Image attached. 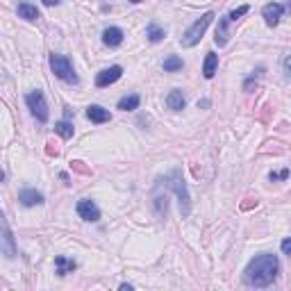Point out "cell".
Listing matches in <instances>:
<instances>
[{
	"label": "cell",
	"instance_id": "277c9868",
	"mask_svg": "<svg viewBox=\"0 0 291 291\" xmlns=\"http://www.w3.org/2000/svg\"><path fill=\"white\" fill-rule=\"evenodd\" d=\"M0 252L9 259L16 257V241H14L11 228H9V223H7L2 209H0Z\"/></svg>",
	"mask_w": 291,
	"mask_h": 291
},
{
	"label": "cell",
	"instance_id": "7402d4cb",
	"mask_svg": "<svg viewBox=\"0 0 291 291\" xmlns=\"http://www.w3.org/2000/svg\"><path fill=\"white\" fill-rule=\"evenodd\" d=\"M248 9H250L248 5H241V7H237V9H232L230 11V16H228V21H239L243 14H248Z\"/></svg>",
	"mask_w": 291,
	"mask_h": 291
},
{
	"label": "cell",
	"instance_id": "484cf974",
	"mask_svg": "<svg viewBox=\"0 0 291 291\" xmlns=\"http://www.w3.org/2000/svg\"><path fill=\"white\" fill-rule=\"evenodd\" d=\"M2 180H5V173H2V171H0V182H2Z\"/></svg>",
	"mask_w": 291,
	"mask_h": 291
},
{
	"label": "cell",
	"instance_id": "2e32d148",
	"mask_svg": "<svg viewBox=\"0 0 291 291\" xmlns=\"http://www.w3.org/2000/svg\"><path fill=\"white\" fill-rule=\"evenodd\" d=\"M216 68H218V55H214V52H207V57H205V64H202V75L207 80H212L214 75H216Z\"/></svg>",
	"mask_w": 291,
	"mask_h": 291
},
{
	"label": "cell",
	"instance_id": "52a82bcc",
	"mask_svg": "<svg viewBox=\"0 0 291 291\" xmlns=\"http://www.w3.org/2000/svg\"><path fill=\"white\" fill-rule=\"evenodd\" d=\"M78 214H80V218L89 221V223H96V221H100V209L96 207L94 200H89V198H84V200L78 202Z\"/></svg>",
	"mask_w": 291,
	"mask_h": 291
},
{
	"label": "cell",
	"instance_id": "3957f363",
	"mask_svg": "<svg viewBox=\"0 0 291 291\" xmlns=\"http://www.w3.org/2000/svg\"><path fill=\"white\" fill-rule=\"evenodd\" d=\"M50 68L59 80H64V82H68V84H78V75H75L71 62H68L64 55H55V52H52L50 55Z\"/></svg>",
	"mask_w": 291,
	"mask_h": 291
},
{
	"label": "cell",
	"instance_id": "44dd1931",
	"mask_svg": "<svg viewBox=\"0 0 291 291\" xmlns=\"http://www.w3.org/2000/svg\"><path fill=\"white\" fill-rule=\"evenodd\" d=\"M146 34H148V39H150L152 44H159V41L166 37V32H164L159 25H148V32H146Z\"/></svg>",
	"mask_w": 291,
	"mask_h": 291
},
{
	"label": "cell",
	"instance_id": "ba28073f",
	"mask_svg": "<svg viewBox=\"0 0 291 291\" xmlns=\"http://www.w3.org/2000/svg\"><path fill=\"white\" fill-rule=\"evenodd\" d=\"M123 75V68L121 66H109L105 68V71L98 73V78H96V87H109V84H114L118 78Z\"/></svg>",
	"mask_w": 291,
	"mask_h": 291
},
{
	"label": "cell",
	"instance_id": "d4e9b609",
	"mask_svg": "<svg viewBox=\"0 0 291 291\" xmlns=\"http://www.w3.org/2000/svg\"><path fill=\"white\" fill-rule=\"evenodd\" d=\"M278 178H280V180H287V178H289V171H287V168H285V171H280V173H278Z\"/></svg>",
	"mask_w": 291,
	"mask_h": 291
},
{
	"label": "cell",
	"instance_id": "cb8c5ba5",
	"mask_svg": "<svg viewBox=\"0 0 291 291\" xmlns=\"http://www.w3.org/2000/svg\"><path fill=\"white\" fill-rule=\"evenodd\" d=\"M46 7H55V5H59V0H41Z\"/></svg>",
	"mask_w": 291,
	"mask_h": 291
},
{
	"label": "cell",
	"instance_id": "30bf717a",
	"mask_svg": "<svg viewBox=\"0 0 291 291\" xmlns=\"http://www.w3.org/2000/svg\"><path fill=\"white\" fill-rule=\"evenodd\" d=\"M102 44L109 46V48H116V46L123 44V30L121 28H107L102 32Z\"/></svg>",
	"mask_w": 291,
	"mask_h": 291
},
{
	"label": "cell",
	"instance_id": "ffe728a7",
	"mask_svg": "<svg viewBox=\"0 0 291 291\" xmlns=\"http://www.w3.org/2000/svg\"><path fill=\"white\" fill-rule=\"evenodd\" d=\"M55 132L62 139H71L73 137V125L68 123V121H59V123H55Z\"/></svg>",
	"mask_w": 291,
	"mask_h": 291
},
{
	"label": "cell",
	"instance_id": "e0dca14e",
	"mask_svg": "<svg viewBox=\"0 0 291 291\" xmlns=\"http://www.w3.org/2000/svg\"><path fill=\"white\" fill-rule=\"evenodd\" d=\"M139 102H141V98L137 94L123 96V98L118 100V109H121V112H132V109H137V107H139Z\"/></svg>",
	"mask_w": 291,
	"mask_h": 291
},
{
	"label": "cell",
	"instance_id": "5b68a950",
	"mask_svg": "<svg viewBox=\"0 0 291 291\" xmlns=\"http://www.w3.org/2000/svg\"><path fill=\"white\" fill-rule=\"evenodd\" d=\"M171 189L178 194V198H180V212H182V216H189V209H191V205H189V191H187V185H185V180H182V175H180V171H173L171 173Z\"/></svg>",
	"mask_w": 291,
	"mask_h": 291
},
{
	"label": "cell",
	"instance_id": "4fadbf2b",
	"mask_svg": "<svg viewBox=\"0 0 291 291\" xmlns=\"http://www.w3.org/2000/svg\"><path fill=\"white\" fill-rule=\"evenodd\" d=\"M55 269H57V275H68L73 271L78 269V264L73 262V259L64 257V255H57L55 257Z\"/></svg>",
	"mask_w": 291,
	"mask_h": 291
},
{
	"label": "cell",
	"instance_id": "ac0fdd59",
	"mask_svg": "<svg viewBox=\"0 0 291 291\" xmlns=\"http://www.w3.org/2000/svg\"><path fill=\"white\" fill-rule=\"evenodd\" d=\"M182 66H185V62H182V57L178 55H171L164 59V71L166 73H175V71H182Z\"/></svg>",
	"mask_w": 291,
	"mask_h": 291
},
{
	"label": "cell",
	"instance_id": "4316f807",
	"mask_svg": "<svg viewBox=\"0 0 291 291\" xmlns=\"http://www.w3.org/2000/svg\"><path fill=\"white\" fill-rule=\"evenodd\" d=\"M130 2H135V5H137V2H141V0H130Z\"/></svg>",
	"mask_w": 291,
	"mask_h": 291
},
{
	"label": "cell",
	"instance_id": "7c38bea8",
	"mask_svg": "<svg viewBox=\"0 0 291 291\" xmlns=\"http://www.w3.org/2000/svg\"><path fill=\"white\" fill-rule=\"evenodd\" d=\"M87 118H89L91 123H107L109 121V112H107L105 107H100V105H91L89 109H87Z\"/></svg>",
	"mask_w": 291,
	"mask_h": 291
},
{
	"label": "cell",
	"instance_id": "603a6c76",
	"mask_svg": "<svg viewBox=\"0 0 291 291\" xmlns=\"http://www.w3.org/2000/svg\"><path fill=\"white\" fill-rule=\"evenodd\" d=\"M282 252H285V255H291V239L282 241Z\"/></svg>",
	"mask_w": 291,
	"mask_h": 291
},
{
	"label": "cell",
	"instance_id": "7a4b0ae2",
	"mask_svg": "<svg viewBox=\"0 0 291 291\" xmlns=\"http://www.w3.org/2000/svg\"><path fill=\"white\" fill-rule=\"evenodd\" d=\"M214 21V14L212 11H207V14H202L200 18H198L194 25H191L189 30H187L185 34H182V39H180V44L185 46V48H194V46L198 44V41L202 39V34H205V30L209 28V23Z\"/></svg>",
	"mask_w": 291,
	"mask_h": 291
},
{
	"label": "cell",
	"instance_id": "8992f818",
	"mask_svg": "<svg viewBox=\"0 0 291 291\" xmlns=\"http://www.w3.org/2000/svg\"><path fill=\"white\" fill-rule=\"evenodd\" d=\"M28 107L30 112H32V116L37 118V121H48V105H46V98L41 91H32V94H28Z\"/></svg>",
	"mask_w": 291,
	"mask_h": 291
},
{
	"label": "cell",
	"instance_id": "9a60e30c",
	"mask_svg": "<svg viewBox=\"0 0 291 291\" xmlns=\"http://www.w3.org/2000/svg\"><path fill=\"white\" fill-rule=\"evenodd\" d=\"M166 105H168V109H173V112L185 109L187 100H185V96H182V91H178V89L171 91V94H168V98H166Z\"/></svg>",
	"mask_w": 291,
	"mask_h": 291
},
{
	"label": "cell",
	"instance_id": "5bb4252c",
	"mask_svg": "<svg viewBox=\"0 0 291 291\" xmlns=\"http://www.w3.org/2000/svg\"><path fill=\"white\" fill-rule=\"evenodd\" d=\"M18 16L25 18V21H37L39 18V9L32 5V2H28V0H23V2H18Z\"/></svg>",
	"mask_w": 291,
	"mask_h": 291
},
{
	"label": "cell",
	"instance_id": "8fae6325",
	"mask_svg": "<svg viewBox=\"0 0 291 291\" xmlns=\"http://www.w3.org/2000/svg\"><path fill=\"white\" fill-rule=\"evenodd\" d=\"M18 200L25 207H32V205H41L44 202V194H39V191H34V189H23L18 194Z\"/></svg>",
	"mask_w": 291,
	"mask_h": 291
},
{
	"label": "cell",
	"instance_id": "9c48e42d",
	"mask_svg": "<svg viewBox=\"0 0 291 291\" xmlns=\"http://www.w3.org/2000/svg\"><path fill=\"white\" fill-rule=\"evenodd\" d=\"M264 21H266V25H278L280 23V18H282V14H285V7L280 5V2H269V5L264 7Z\"/></svg>",
	"mask_w": 291,
	"mask_h": 291
},
{
	"label": "cell",
	"instance_id": "6da1fadb",
	"mask_svg": "<svg viewBox=\"0 0 291 291\" xmlns=\"http://www.w3.org/2000/svg\"><path fill=\"white\" fill-rule=\"evenodd\" d=\"M278 269H280V266H278V257H275V255H269V252L257 255V257L246 266V271H243V282H246L248 287L264 289V287L273 285L275 275H278Z\"/></svg>",
	"mask_w": 291,
	"mask_h": 291
},
{
	"label": "cell",
	"instance_id": "d6986e66",
	"mask_svg": "<svg viewBox=\"0 0 291 291\" xmlns=\"http://www.w3.org/2000/svg\"><path fill=\"white\" fill-rule=\"evenodd\" d=\"M216 44H218V46H225V44H228V16L218 21V28H216Z\"/></svg>",
	"mask_w": 291,
	"mask_h": 291
}]
</instances>
